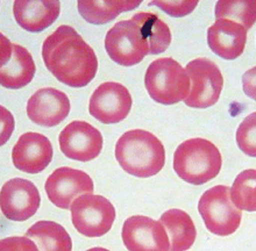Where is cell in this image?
Segmentation results:
<instances>
[{"label": "cell", "instance_id": "obj_1", "mask_svg": "<svg viewBox=\"0 0 256 251\" xmlns=\"http://www.w3.org/2000/svg\"><path fill=\"white\" fill-rule=\"evenodd\" d=\"M42 57L56 79L71 87L90 84L98 70L94 49L72 27L60 26L42 45Z\"/></svg>", "mask_w": 256, "mask_h": 251}, {"label": "cell", "instance_id": "obj_2", "mask_svg": "<svg viewBox=\"0 0 256 251\" xmlns=\"http://www.w3.org/2000/svg\"><path fill=\"white\" fill-rule=\"evenodd\" d=\"M116 158L127 173L138 178H149L166 164V150L154 134L132 129L122 134L116 144Z\"/></svg>", "mask_w": 256, "mask_h": 251}, {"label": "cell", "instance_id": "obj_3", "mask_svg": "<svg viewBox=\"0 0 256 251\" xmlns=\"http://www.w3.org/2000/svg\"><path fill=\"white\" fill-rule=\"evenodd\" d=\"M222 165V154L211 141L190 139L180 144L174 155V170L180 178L192 185L214 179Z\"/></svg>", "mask_w": 256, "mask_h": 251}, {"label": "cell", "instance_id": "obj_4", "mask_svg": "<svg viewBox=\"0 0 256 251\" xmlns=\"http://www.w3.org/2000/svg\"><path fill=\"white\" fill-rule=\"evenodd\" d=\"M144 85L152 100L162 105H174L188 98L191 82L186 70L178 62L164 57L149 64Z\"/></svg>", "mask_w": 256, "mask_h": 251}, {"label": "cell", "instance_id": "obj_5", "mask_svg": "<svg viewBox=\"0 0 256 251\" xmlns=\"http://www.w3.org/2000/svg\"><path fill=\"white\" fill-rule=\"evenodd\" d=\"M198 211L208 232L216 236L234 234L240 227L242 213L230 199V189L216 185L204 192L198 203Z\"/></svg>", "mask_w": 256, "mask_h": 251}, {"label": "cell", "instance_id": "obj_6", "mask_svg": "<svg viewBox=\"0 0 256 251\" xmlns=\"http://www.w3.org/2000/svg\"><path fill=\"white\" fill-rule=\"evenodd\" d=\"M71 220L78 233L88 238H100L111 231L116 208L105 197L85 193L74 200Z\"/></svg>", "mask_w": 256, "mask_h": 251}, {"label": "cell", "instance_id": "obj_7", "mask_svg": "<svg viewBox=\"0 0 256 251\" xmlns=\"http://www.w3.org/2000/svg\"><path fill=\"white\" fill-rule=\"evenodd\" d=\"M106 51L112 61L122 66H133L150 54L149 42L140 24L132 19L116 22L105 37Z\"/></svg>", "mask_w": 256, "mask_h": 251}, {"label": "cell", "instance_id": "obj_8", "mask_svg": "<svg viewBox=\"0 0 256 251\" xmlns=\"http://www.w3.org/2000/svg\"><path fill=\"white\" fill-rule=\"evenodd\" d=\"M186 70L191 82L186 104L194 108H208L216 104L224 86L218 65L211 59L197 58L188 63Z\"/></svg>", "mask_w": 256, "mask_h": 251}, {"label": "cell", "instance_id": "obj_9", "mask_svg": "<svg viewBox=\"0 0 256 251\" xmlns=\"http://www.w3.org/2000/svg\"><path fill=\"white\" fill-rule=\"evenodd\" d=\"M122 238L128 251H170L164 226L144 215H134L124 222Z\"/></svg>", "mask_w": 256, "mask_h": 251}, {"label": "cell", "instance_id": "obj_10", "mask_svg": "<svg viewBox=\"0 0 256 251\" xmlns=\"http://www.w3.org/2000/svg\"><path fill=\"white\" fill-rule=\"evenodd\" d=\"M132 95L120 83L106 82L96 88L90 98V114L102 123H118L130 114Z\"/></svg>", "mask_w": 256, "mask_h": 251}, {"label": "cell", "instance_id": "obj_11", "mask_svg": "<svg viewBox=\"0 0 256 251\" xmlns=\"http://www.w3.org/2000/svg\"><path fill=\"white\" fill-rule=\"evenodd\" d=\"M0 37V84L12 90L22 88L34 78V59L26 48L10 43L2 34Z\"/></svg>", "mask_w": 256, "mask_h": 251}, {"label": "cell", "instance_id": "obj_12", "mask_svg": "<svg viewBox=\"0 0 256 251\" xmlns=\"http://www.w3.org/2000/svg\"><path fill=\"white\" fill-rule=\"evenodd\" d=\"M41 197L30 180L14 178L5 183L0 192L2 214L10 221L22 222L30 219L40 207Z\"/></svg>", "mask_w": 256, "mask_h": 251}, {"label": "cell", "instance_id": "obj_13", "mask_svg": "<svg viewBox=\"0 0 256 251\" xmlns=\"http://www.w3.org/2000/svg\"><path fill=\"white\" fill-rule=\"evenodd\" d=\"M46 193L55 206L69 210L74 200L85 193H94V185L90 176L82 170L69 167L56 169L48 177Z\"/></svg>", "mask_w": 256, "mask_h": 251}, {"label": "cell", "instance_id": "obj_14", "mask_svg": "<svg viewBox=\"0 0 256 251\" xmlns=\"http://www.w3.org/2000/svg\"><path fill=\"white\" fill-rule=\"evenodd\" d=\"M62 153L68 158L88 162L99 156L102 149V135L99 130L85 121H72L58 136Z\"/></svg>", "mask_w": 256, "mask_h": 251}, {"label": "cell", "instance_id": "obj_15", "mask_svg": "<svg viewBox=\"0 0 256 251\" xmlns=\"http://www.w3.org/2000/svg\"><path fill=\"white\" fill-rule=\"evenodd\" d=\"M69 98L58 88H40L28 99L27 115L36 125L58 126L69 115Z\"/></svg>", "mask_w": 256, "mask_h": 251}, {"label": "cell", "instance_id": "obj_16", "mask_svg": "<svg viewBox=\"0 0 256 251\" xmlns=\"http://www.w3.org/2000/svg\"><path fill=\"white\" fill-rule=\"evenodd\" d=\"M52 155L54 150L48 137L30 132L19 137L12 150V160L18 170L34 175L50 164Z\"/></svg>", "mask_w": 256, "mask_h": 251}, {"label": "cell", "instance_id": "obj_17", "mask_svg": "<svg viewBox=\"0 0 256 251\" xmlns=\"http://www.w3.org/2000/svg\"><path fill=\"white\" fill-rule=\"evenodd\" d=\"M247 42V29L236 21L220 19L208 29V44L224 59H236L242 55Z\"/></svg>", "mask_w": 256, "mask_h": 251}, {"label": "cell", "instance_id": "obj_18", "mask_svg": "<svg viewBox=\"0 0 256 251\" xmlns=\"http://www.w3.org/2000/svg\"><path fill=\"white\" fill-rule=\"evenodd\" d=\"M61 10L58 0H16L13 14L18 24L24 30L38 33L58 20Z\"/></svg>", "mask_w": 256, "mask_h": 251}, {"label": "cell", "instance_id": "obj_19", "mask_svg": "<svg viewBox=\"0 0 256 251\" xmlns=\"http://www.w3.org/2000/svg\"><path fill=\"white\" fill-rule=\"evenodd\" d=\"M170 238V251L189 250L197 238V229L192 219L182 210H169L160 218Z\"/></svg>", "mask_w": 256, "mask_h": 251}, {"label": "cell", "instance_id": "obj_20", "mask_svg": "<svg viewBox=\"0 0 256 251\" xmlns=\"http://www.w3.org/2000/svg\"><path fill=\"white\" fill-rule=\"evenodd\" d=\"M40 251H71L72 241L61 225L54 221H38L26 232Z\"/></svg>", "mask_w": 256, "mask_h": 251}, {"label": "cell", "instance_id": "obj_21", "mask_svg": "<svg viewBox=\"0 0 256 251\" xmlns=\"http://www.w3.org/2000/svg\"><path fill=\"white\" fill-rule=\"evenodd\" d=\"M140 0H112V1H98V0H80L77 3L78 12L88 22L94 24H104L114 20L119 14L128 12L140 5Z\"/></svg>", "mask_w": 256, "mask_h": 251}, {"label": "cell", "instance_id": "obj_22", "mask_svg": "<svg viewBox=\"0 0 256 251\" xmlns=\"http://www.w3.org/2000/svg\"><path fill=\"white\" fill-rule=\"evenodd\" d=\"M135 22L140 24L144 35L149 42V49L152 55H158L164 52L172 43V31L168 24L152 13H136L132 16Z\"/></svg>", "mask_w": 256, "mask_h": 251}, {"label": "cell", "instance_id": "obj_23", "mask_svg": "<svg viewBox=\"0 0 256 251\" xmlns=\"http://www.w3.org/2000/svg\"><path fill=\"white\" fill-rule=\"evenodd\" d=\"M230 199L240 211L256 212V170H244L234 180Z\"/></svg>", "mask_w": 256, "mask_h": 251}, {"label": "cell", "instance_id": "obj_24", "mask_svg": "<svg viewBox=\"0 0 256 251\" xmlns=\"http://www.w3.org/2000/svg\"><path fill=\"white\" fill-rule=\"evenodd\" d=\"M216 20L227 19L242 24L246 29H250L256 22V0L230 1L220 0L216 3Z\"/></svg>", "mask_w": 256, "mask_h": 251}, {"label": "cell", "instance_id": "obj_25", "mask_svg": "<svg viewBox=\"0 0 256 251\" xmlns=\"http://www.w3.org/2000/svg\"><path fill=\"white\" fill-rule=\"evenodd\" d=\"M236 143L244 154L256 157V112L246 116L240 123L236 130Z\"/></svg>", "mask_w": 256, "mask_h": 251}, {"label": "cell", "instance_id": "obj_26", "mask_svg": "<svg viewBox=\"0 0 256 251\" xmlns=\"http://www.w3.org/2000/svg\"><path fill=\"white\" fill-rule=\"evenodd\" d=\"M149 5H155L164 10L169 15L180 17L190 14L198 5L197 0H188V1H152Z\"/></svg>", "mask_w": 256, "mask_h": 251}, {"label": "cell", "instance_id": "obj_27", "mask_svg": "<svg viewBox=\"0 0 256 251\" xmlns=\"http://www.w3.org/2000/svg\"><path fill=\"white\" fill-rule=\"evenodd\" d=\"M0 251H40L33 240L26 236H12L0 241Z\"/></svg>", "mask_w": 256, "mask_h": 251}, {"label": "cell", "instance_id": "obj_28", "mask_svg": "<svg viewBox=\"0 0 256 251\" xmlns=\"http://www.w3.org/2000/svg\"><path fill=\"white\" fill-rule=\"evenodd\" d=\"M242 87L244 93L256 101V66L244 73Z\"/></svg>", "mask_w": 256, "mask_h": 251}, {"label": "cell", "instance_id": "obj_29", "mask_svg": "<svg viewBox=\"0 0 256 251\" xmlns=\"http://www.w3.org/2000/svg\"><path fill=\"white\" fill-rule=\"evenodd\" d=\"M86 251H110V250L105 249V248H92V249H88Z\"/></svg>", "mask_w": 256, "mask_h": 251}]
</instances>
